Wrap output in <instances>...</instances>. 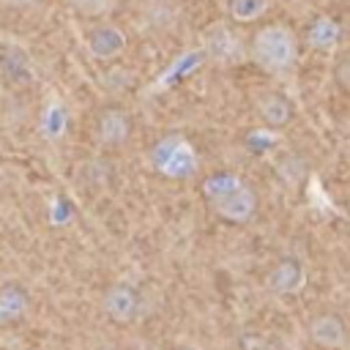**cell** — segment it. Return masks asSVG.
I'll return each instance as SVG.
<instances>
[{"instance_id": "obj_16", "label": "cell", "mask_w": 350, "mask_h": 350, "mask_svg": "<svg viewBox=\"0 0 350 350\" xmlns=\"http://www.w3.org/2000/svg\"><path fill=\"white\" fill-rule=\"evenodd\" d=\"M41 0H0V5L3 8H14V11H19V8H33V5H38Z\"/></svg>"}, {"instance_id": "obj_15", "label": "cell", "mask_w": 350, "mask_h": 350, "mask_svg": "<svg viewBox=\"0 0 350 350\" xmlns=\"http://www.w3.org/2000/svg\"><path fill=\"white\" fill-rule=\"evenodd\" d=\"M334 74H336V82L350 93V52H345V55H339V60H336V68H334Z\"/></svg>"}, {"instance_id": "obj_11", "label": "cell", "mask_w": 350, "mask_h": 350, "mask_svg": "<svg viewBox=\"0 0 350 350\" xmlns=\"http://www.w3.org/2000/svg\"><path fill=\"white\" fill-rule=\"evenodd\" d=\"M27 309V293L19 284H5L0 287V323L19 320Z\"/></svg>"}, {"instance_id": "obj_7", "label": "cell", "mask_w": 350, "mask_h": 350, "mask_svg": "<svg viewBox=\"0 0 350 350\" xmlns=\"http://www.w3.org/2000/svg\"><path fill=\"white\" fill-rule=\"evenodd\" d=\"M85 44H88V52L98 60H118L126 46H129V36L120 25L115 22H98L88 30L85 36Z\"/></svg>"}, {"instance_id": "obj_14", "label": "cell", "mask_w": 350, "mask_h": 350, "mask_svg": "<svg viewBox=\"0 0 350 350\" xmlns=\"http://www.w3.org/2000/svg\"><path fill=\"white\" fill-rule=\"evenodd\" d=\"M82 19H109L115 14L118 0H66Z\"/></svg>"}, {"instance_id": "obj_2", "label": "cell", "mask_w": 350, "mask_h": 350, "mask_svg": "<svg viewBox=\"0 0 350 350\" xmlns=\"http://www.w3.org/2000/svg\"><path fill=\"white\" fill-rule=\"evenodd\" d=\"M254 66L271 77H287L298 63V36L284 22H268L254 30L249 44Z\"/></svg>"}, {"instance_id": "obj_10", "label": "cell", "mask_w": 350, "mask_h": 350, "mask_svg": "<svg viewBox=\"0 0 350 350\" xmlns=\"http://www.w3.org/2000/svg\"><path fill=\"white\" fill-rule=\"evenodd\" d=\"M342 41V27L334 16L328 14H320L309 22L306 27V46L314 49V52H334Z\"/></svg>"}, {"instance_id": "obj_12", "label": "cell", "mask_w": 350, "mask_h": 350, "mask_svg": "<svg viewBox=\"0 0 350 350\" xmlns=\"http://www.w3.org/2000/svg\"><path fill=\"white\" fill-rule=\"evenodd\" d=\"M268 8H271V0H227V14L238 25L262 19L268 14Z\"/></svg>"}, {"instance_id": "obj_5", "label": "cell", "mask_w": 350, "mask_h": 350, "mask_svg": "<svg viewBox=\"0 0 350 350\" xmlns=\"http://www.w3.org/2000/svg\"><path fill=\"white\" fill-rule=\"evenodd\" d=\"M93 131H96V139H98L101 148H109V150L112 148H123L131 139L134 120L123 107H104L96 115Z\"/></svg>"}, {"instance_id": "obj_6", "label": "cell", "mask_w": 350, "mask_h": 350, "mask_svg": "<svg viewBox=\"0 0 350 350\" xmlns=\"http://www.w3.org/2000/svg\"><path fill=\"white\" fill-rule=\"evenodd\" d=\"M309 339L323 350H342L350 342V328L336 312H317L306 323Z\"/></svg>"}, {"instance_id": "obj_8", "label": "cell", "mask_w": 350, "mask_h": 350, "mask_svg": "<svg viewBox=\"0 0 350 350\" xmlns=\"http://www.w3.org/2000/svg\"><path fill=\"white\" fill-rule=\"evenodd\" d=\"M304 284H306V268H304V262L298 257H282L265 273V290L279 295V298L301 293Z\"/></svg>"}, {"instance_id": "obj_4", "label": "cell", "mask_w": 350, "mask_h": 350, "mask_svg": "<svg viewBox=\"0 0 350 350\" xmlns=\"http://www.w3.org/2000/svg\"><path fill=\"white\" fill-rule=\"evenodd\" d=\"M101 309L115 325H131L142 314V295L131 282H115L104 290Z\"/></svg>"}, {"instance_id": "obj_1", "label": "cell", "mask_w": 350, "mask_h": 350, "mask_svg": "<svg viewBox=\"0 0 350 350\" xmlns=\"http://www.w3.org/2000/svg\"><path fill=\"white\" fill-rule=\"evenodd\" d=\"M208 208L227 224H249L257 213V191L235 172L219 170L202 180Z\"/></svg>"}, {"instance_id": "obj_18", "label": "cell", "mask_w": 350, "mask_h": 350, "mask_svg": "<svg viewBox=\"0 0 350 350\" xmlns=\"http://www.w3.org/2000/svg\"><path fill=\"white\" fill-rule=\"evenodd\" d=\"M180 350H194V347H180Z\"/></svg>"}, {"instance_id": "obj_17", "label": "cell", "mask_w": 350, "mask_h": 350, "mask_svg": "<svg viewBox=\"0 0 350 350\" xmlns=\"http://www.w3.org/2000/svg\"><path fill=\"white\" fill-rule=\"evenodd\" d=\"M347 224H350V208H347Z\"/></svg>"}, {"instance_id": "obj_3", "label": "cell", "mask_w": 350, "mask_h": 350, "mask_svg": "<svg viewBox=\"0 0 350 350\" xmlns=\"http://www.w3.org/2000/svg\"><path fill=\"white\" fill-rule=\"evenodd\" d=\"M150 164L161 178L170 180H186L200 170L197 150L191 142L180 134H167L150 148Z\"/></svg>"}, {"instance_id": "obj_9", "label": "cell", "mask_w": 350, "mask_h": 350, "mask_svg": "<svg viewBox=\"0 0 350 350\" xmlns=\"http://www.w3.org/2000/svg\"><path fill=\"white\" fill-rule=\"evenodd\" d=\"M254 115H257V120H260L262 126H268V129H284V126L293 123L295 107H293V101H290L284 93H279V90H265V93H260V96L254 98Z\"/></svg>"}, {"instance_id": "obj_13", "label": "cell", "mask_w": 350, "mask_h": 350, "mask_svg": "<svg viewBox=\"0 0 350 350\" xmlns=\"http://www.w3.org/2000/svg\"><path fill=\"white\" fill-rule=\"evenodd\" d=\"M208 46L213 49V55L219 60H232V57L241 55V44H238V38H235V33L230 27H216Z\"/></svg>"}]
</instances>
